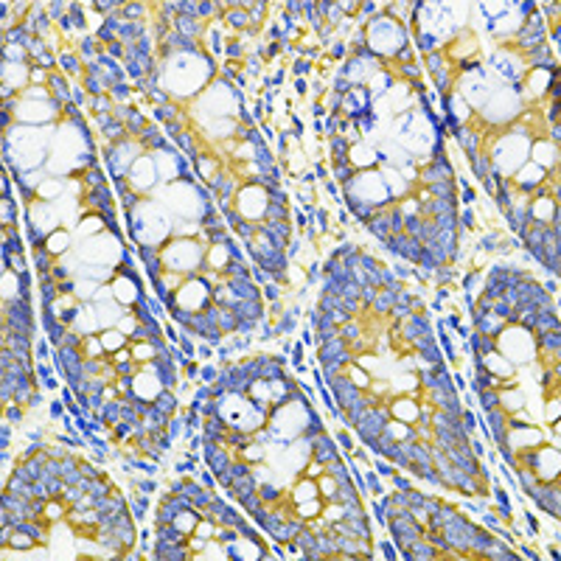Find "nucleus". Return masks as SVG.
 Returning a JSON list of instances; mask_svg holds the SVG:
<instances>
[{
	"label": "nucleus",
	"instance_id": "f257e3e1",
	"mask_svg": "<svg viewBox=\"0 0 561 561\" xmlns=\"http://www.w3.org/2000/svg\"><path fill=\"white\" fill-rule=\"evenodd\" d=\"M124 343H127V334H124V331L101 334V345H104V351H118V348H124Z\"/></svg>",
	"mask_w": 561,
	"mask_h": 561
},
{
	"label": "nucleus",
	"instance_id": "f03ea898",
	"mask_svg": "<svg viewBox=\"0 0 561 561\" xmlns=\"http://www.w3.org/2000/svg\"><path fill=\"white\" fill-rule=\"evenodd\" d=\"M45 244H48V253H62V250L70 244V238H68V233H62V230H59V233H51V236H48Z\"/></svg>",
	"mask_w": 561,
	"mask_h": 561
},
{
	"label": "nucleus",
	"instance_id": "7ed1b4c3",
	"mask_svg": "<svg viewBox=\"0 0 561 561\" xmlns=\"http://www.w3.org/2000/svg\"><path fill=\"white\" fill-rule=\"evenodd\" d=\"M396 413L402 421H415L418 418V407L413 402H396Z\"/></svg>",
	"mask_w": 561,
	"mask_h": 561
},
{
	"label": "nucleus",
	"instance_id": "20e7f679",
	"mask_svg": "<svg viewBox=\"0 0 561 561\" xmlns=\"http://www.w3.org/2000/svg\"><path fill=\"white\" fill-rule=\"evenodd\" d=\"M194 525H196V516H191L188 511H186V514H180V516L174 519V528H177V530H183V533H188V530H196Z\"/></svg>",
	"mask_w": 561,
	"mask_h": 561
},
{
	"label": "nucleus",
	"instance_id": "39448f33",
	"mask_svg": "<svg viewBox=\"0 0 561 561\" xmlns=\"http://www.w3.org/2000/svg\"><path fill=\"white\" fill-rule=\"evenodd\" d=\"M314 494H317V488H314V486H312V483H309V480H303L300 486H297L295 497H297V503H300L303 497H306V499H314Z\"/></svg>",
	"mask_w": 561,
	"mask_h": 561
},
{
	"label": "nucleus",
	"instance_id": "423d86ee",
	"mask_svg": "<svg viewBox=\"0 0 561 561\" xmlns=\"http://www.w3.org/2000/svg\"><path fill=\"white\" fill-rule=\"evenodd\" d=\"M553 211H556V208H553V202H550V199L539 202V205L533 208V213H536L539 219H550V216H553Z\"/></svg>",
	"mask_w": 561,
	"mask_h": 561
},
{
	"label": "nucleus",
	"instance_id": "0eeeda50",
	"mask_svg": "<svg viewBox=\"0 0 561 561\" xmlns=\"http://www.w3.org/2000/svg\"><path fill=\"white\" fill-rule=\"evenodd\" d=\"M199 533H202V536H208V533H211V525L202 522V525H199Z\"/></svg>",
	"mask_w": 561,
	"mask_h": 561
},
{
	"label": "nucleus",
	"instance_id": "6e6552de",
	"mask_svg": "<svg viewBox=\"0 0 561 561\" xmlns=\"http://www.w3.org/2000/svg\"><path fill=\"white\" fill-rule=\"evenodd\" d=\"M9 418L17 421V418H20V410H17V407H9Z\"/></svg>",
	"mask_w": 561,
	"mask_h": 561
}]
</instances>
